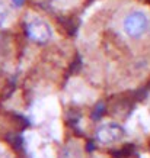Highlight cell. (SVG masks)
<instances>
[{"label": "cell", "instance_id": "obj_3", "mask_svg": "<svg viewBox=\"0 0 150 158\" xmlns=\"http://www.w3.org/2000/svg\"><path fill=\"white\" fill-rule=\"evenodd\" d=\"M26 32H28L29 38L39 44L48 42V39L53 35V31L50 28V25L45 20L39 19V18H34L26 23Z\"/></svg>", "mask_w": 150, "mask_h": 158}, {"label": "cell", "instance_id": "obj_2", "mask_svg": "<svg viewBox=\"0 0 150 158\" xmlns=\"http://www.w3.org/2000/svg\"><path fill=\"white\" fill-rule=\"evenodd\" d=\"M126 135V131L117 122H107L101 125L96 131V138L102 144H117Z\"/></svg>", "mask_w": 150, "mask_h": 158}, {"label": "cell", "instance_id": "obj_1", "mask_svg": "<svg viewBox=\"0 0 150 158\" xmlns=\"http://www.w3.org/2000/svg\"><path fill=\"white\" fill-rule=\"evenodd\" d=\"M122 32L130 39H141L150 32V15L143 9H133L122 18Z\"/></svg>", "mask_w": 150, "mask_h": 158}, {"label": "cell", "instance_id": "obj_4", "mask_svg": "<svg viewBox=\"0 0 150 158\" xmlns=\"http://www.w3.org/2000/svg\"><path fill=\"white\" fill-rule=\"evenodd\" d=\"M12 2H13V3H15L16 6H20V5H22V2H24V0H12Z\"/></svg>", "mask_w": 150, "mask_h": 158}]
</instances>
